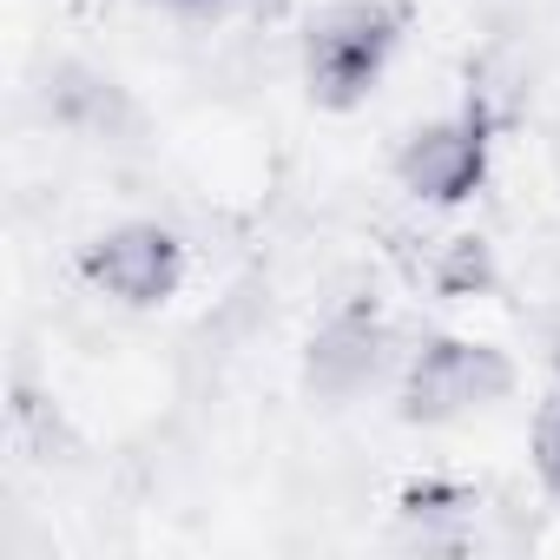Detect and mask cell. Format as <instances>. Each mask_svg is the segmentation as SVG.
<instances>
[{
  "label": "cell",
  "mask_w": 560,
  "mask_h": 560,
  "mask_svg": "<svg viewBox=\"0 0 560 560\" xmlns=\"http://www.w3.org/2000/svg\"><path fill=\"white\" fill-rule=\"evenodd\" d=\"M80 277L100 298L126 304V311H159L185 284V237L165 231V224H152V218L113 224V231H100L80 250Z\"/></svg>",
  "instance_id": "4"
},
{
  "label": "cell",
  "mask_w": 560,
  "mask_h": 560,
  "mask_svg": "<svg viewBox=\"0 0 560 560\" xmlns=\"http://www.w3.org/2000/svg\"><path fill=\"white\" fill-rule=\"evenodd\" d=\"M402 27H409L402 0H330L304 34V86H311V100L324 113H357L383 86V73H389V60L402 47Z\"/></svg>",
  "instance_id": "1"
},
{
  "label": "cell",
  "mask_w": 560,
  "mask_h": 560,
  "mask_svg": "<svg viewBox=\"0 0 560 560\" xmlns=\"http://www.w3.org/2000/svg\"><path fill=\"white\" fill-rule=\"evenodd\" d=\"M475 284H488V250L481 237H455L442 264V291H475Z\"/></svg>",
  "instance_id": "8"
},
{
  "label": "cell",
  "mask_w": 560,
  "mask_h": 560,
  "mask_svg": "<svg viewBox=\"0 0 560 560\" xmlns=\"http://www.w3.org/2000/svg\"><path fill=\"white\" fill-rule=\"evenodd\" d=\"M250 8H257V14H277V8H284V0H250Z\"/></svg>",
  "instance_id": "10"
},
{
  "label": "cell",
  "mask_w": 560,
  "mask_h": 560,
  "mask_svg": "<svg viewBox=\"0 0 560 560\" xmlns=\"http://www.w3.org/2000/svg\"><path fill=\"white\" fill-rule=\"evenodd\" d=\"M389 357V324L370 298H350L343 311H330L317 324V337L304 343V389L317 402H357Z\"/></svg>",
  "instance_id": "5"
},
{
  "label": "cell",
  "mask_w": 560,
  "mask_h": 560,
  "mask_svg": "<svg viewBox=\"0 0 560 560\" xmlns=\"http://www.w3.org/2000/svg\"><path fill=\"white\" fill-rule=\"evenodd\" d=\"M152 8H172V14H218L224 0H152Z\"/></svg>",
  "instance_id": "9"
},
{
  "label": "cell",
  "mask_w": 560,
  "mask_h": 560,
  "mask_svg": "<svg viewBox=\"0 0 560 560\" xmlns=\"http://www.w3.org/2000/svg\"><path fill=\"white\" fill-rule=\"evenodd\" d=\"M488 159H494V119L488 106H462V113H442L429 126H416L396 152V178L409 198L422 205H468L481 185H488Z\"/></svg>",
  "instance_id": "3"
},
{
  "label": "cell",
  "mask_w": 560,
  "mask_h": 560,
  "mask_svg": "<svg viewBox=\"0 0 560 560\" xmlns=\"http://www.w3.org/2000/svg\"><path fill=\"white\" fill-rule=\"evenodd\" d=\"M534 475H540V488L560 501V396L540 409V422H534Z\"/></svg>",
  "instance_id": "7"
},
{
  "label": "cell",
  "mask_w": 560,
  "mask_h": 560,
  "mask_svg": "<svg viewBox=\"0 0 560 560\" xmlns=\"http://www.w3.org/2000/svg\"><path fill=\"white\" fill-rule=\"evenodd\" d=\"M508 389H514L508 350L475 343V337H422V350L402 363L396 409H402V422H416V429H448V422H462V416L494 409Z\"/></svg>",
  "instance_id": "2"
},
{
  "label": "cell",
  "mask_w": 560,
  "mask_h": 560,
  "mask_svg": "<svg viewBox=\"0 0 560 560\" xmlns=\"http://www.w3.org/2000/svg\"><path fill=\"white\" fill-rule=\"evenodd\" d=\"M396 508H402V521H409V527L442 534V527H468V521H475V508H481V494H475V488H462V481H409Z\"/></svg>",
  "instance_id": "6"
}]
</instances>
